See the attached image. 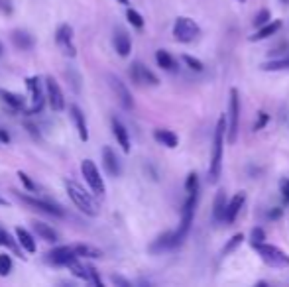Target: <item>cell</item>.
Returning <instances> with one entry per match:
<instances>
[{
    "label": "cell",
    "mask_w": 289,
    "mask_h": 287,
    "mask_svg": "<svg viewBox=\"0 0 289 287\" xmlns=\"http://www.w3.org/2000/svg\"><path fill=\"white\" fill-rule=\"evenodd\" d=\"M106 83H108V87H110L114 98L118 100V104H120L124 110H132V108H134V96H132L130 89L126 87V83H124L118 75H114V73H108V75H106Z\"/></svg>",
    "instance_id": "5"
},
{
    "label": "cell",
    "mask_w": 289,
    "mask_h": 287,
    "mask_svg": "<svg viewBox=\"0 0 289 287\" xmlns=\"http://www.w3.org/2000/svg\"><path fill=\"white\" fill-rule=\"evenodd\" d=\"M45 96H47V102H49V106H51L53 112H61L65 108L63 91H61L59 83L51 75L45 77Z\"/></svg>",
    "instance_id": "14"
},
{
    "label": "cell",
    "mask_w": 289,
    "mask_h": 287,
    "mask_svg": "<svg viewBox=\"0 0 289 287\" xmlns=\"http://www.w3.org/2000/svg\"><path fill=\"white\" fill-rule=\"evenodd\" d=\"M185 191L187 193H197L199 191V177H197V173L191 171L189 175H187V179H185Z\"/></svg>",
    "instance_id": "38"
},
{
    "label": "cell",
    "mask_w": 289,
    "mask_h": 287,
    "mask_svg": "<svg viewBox=\"0 0 289 287\" xmlns=\"http://www.w3.org/2000/svg\"><path fill=\"white\" fill-rule=\"evenodd\" d=\"M282 69H289V59H274L262 63V71H282Z\"/></svg>",
    "instance_id": "33"
},
{
    "label": "cell",
    "mask_w": 289,
    "mask_h": 287,
    "mask_svg": "<svg viewBox=\"0 0 289 287\" xmlns=\"http://www.w3.org/2000/svg\"><path fill=\"white\" fill-rule=\"evenodd\" d=\"M201 35V26L187 16H179L173 24V37L179 43H191Z\"/></svg>",
    "instance_id": "4"
},
{
    "label": "cell",
    "mask_w": 289,
    "mask_h": 287,
    "mask_svg": "<svg viewBox=\"0 0 289 287\" xmlns=\"http://www.w3.org/2000/svg\"><path fill=\"white\" fill-rule=\"evenodd\" d=\"M282 217V209H276V211H270L268 213V219H272V221H276V219H280Z\"/></svg>",
    "instance_id": "45"
},
{
    "label": "cell",
    "mask_w": 289,
    "mask_h": 287,
    "mask_svg": "<svg viewBox=\"0 0 289 287\" xmlns=\"http://www.w3.org/2000/svg\"><path fill=\"white\" fill-rule=\"evenodd\" d=\"M250 242H252V246H258V244H262V242H266V232H264V228H252V232H250Z\"/></svg>",
    "instance_id": "39"
},
{
    "label": "cell",
    "mask_w": 289,
    "mask_h": 287,
    "mask_svg": "<svg viewBox=\"0 0 289 287\" xmlns=\"http://www.w3.org/2000/svg\"><path fill=\"white\" fill-rule=\"evenodd\" d=\"M32 228H33V232H35V234H37L41 240H45V242H51V244H55V242L59 240V234H57V230H55L53 226H49V224L41 223V221H33Z\"/></svg>",
    "instance_id": "24"
},
{
    "label": "cell",
    "mask_w": 289,
    "mask_h": 287,
    "mask_svg": "<svg viewBox=\"0 0 289 287\" xmlns=\"http://www.w3.org/2000/svg\"><path fill=\"white\" fill-rule=\"evenodd\" d=\"M12 274V258L8 254H0V276L6 278Z\"/></svg>",
    "instance_id": "35"
},
{
    "label": "cell",
    "mask_w": 289,
    "mask_h": 287,
    "mask_svg": "<svg viewBox=\"0 0 289 287\" xmlns=\"http://www.w3.org/2000/svg\"><path fill=\"white\" fill-rule=\"evenodd\" d=\"M6 205H8V201L4 197H0V207H6Z\"/></svg>",
    "instance_id": "46"
},
{
    "label": "cell",
    "mask_w": 289,
    "mask_h": 287,
    "mask_svg": "<svg viewBox=\"0 0 289 287\" xmlns=\"http://www.w3.org/2000/svg\"><path fill=\"white\" fill-rule=\"evenodd\" d=\"M81 173H83L89 189L95 193L96 197H102V195H104V181H102V177H100V171H98L95 161L91 160L81 161Z\"/></svg>",
    "instance_id": "10"
},
{
    "label": "cell",
    "mask_w": 289,
    "mask_h": 287,
    "mask_svg": "<svg viewBox=\"0 0 289 287\" xmlns=\"http://www.w3.org/2000/svg\"><path fill=\"white\" fill-rule=\"evenodd\" d=\"M110 126H112V134H114V138H116L118 146L122 148V152H124V154H130L132 144H130V136H128V130H126V126H124V124H122L116 116H112V118H110Z\"/></svg>",
    "instance_id": "21"
},
{
    "label": "cell",
    "mask_w": 289,
    "mask_h": 287,
    "mask_svg": "<svg viewBox=\"0 0 289 287\" xmlns=\"http://www.w3.org/2000/svg\"><path fill=\"white\" fill-rule=\"evenodd\" d=\"M55 43L61 49V53L67 57H75L77 55V47L73 41V28L69 24H61L55 32Z\"/></svg>",
    "instance_id": "15"
},
{
    "label": "cell",
    "mask_w": 289,
    "mask_h": 287,
    "mask_svg": "<svg viewBox=\"0 0 289 287\" xmlns=\"http://www.w3.org/2000/svg\"><path fill=\"white\" fill-rule=\"evenodd\" d=\"M10 39H12L14 47L20 49V51H30L35 47V37L28 30H22V28H18V30L10 33Z\"/></svg>",
    "instance_id": "18"
},
{
    "label": "cell",
    "mask_w": 289,
    "mask_h": 287,
    "mask_svg": "<svg viewBox=\"0 0 289 287\" xmlns=\"http://www.w3.org/2000/svg\"><path fill=\"white\" fill-rule=\"evenodd\" d=\"M268 22H272V14H270L268 8H262L256 16H254V26H256V28H262V26L268 24Z\"/></svg>",
    "instance_id": "36"
},
{
    "label": "cell",
    "mask_w": 289,
    "mask_h": 287,
    "mask_svg": "<svg viewBox=\"0 0 289 287\" xmlns=\"http://www.w3.org/2000/svg\"><path fill=\"white\" fill-rule=\"evenodd\" d=\"M4 53V45H2V41H0V55Z\"/></svg>",
    "instance_id": "48"
},
{
    "label": "cell",
    "mask_w": 289,
    "mask_h": 287,
    "mask_svg": "<svg viewBox=\"0 0 289 287\" xmlns=\"http://www.w3.org/2000/svg\"><path fill=\"white\" fill-rule=\"evenodd\" d=\"M75 246V252L79 258H87V260H100L102 258V250H98L96 246L91 244H73Z\"/></svg>",
    "instance_id": "29"
},
{
    "label": "cell",
    "mask_w": 289,
    "mask_h": 287,
    "mask_svg": "<svg viewBox=\"0 0 289 287\" xmlns=\"http://www.w3.org/2000/svg\"><path fill=\"white\" fill-rule=\"evenodd\" d=\"M282 20H272V22H268V24H264L262 28H258V32L254 35H250V41H262V39H268V37H272V35H276V33L282 30Z\"/></svg>",
    "instance_id": "25"
},
{
    "label": "cell",
    "mask_w": 289,
    "mask_h": 287,
    "mask_svg": "<svg viewBox=\"0 0 289 287\" xmlns=\"http://www.w3.org/2000/svg\"><path fill=\"white\" fill-rule=\"evenodd\" d=\"M126 20L130 22V26H134L136 30H142V28H144V18H142V14H140L138 10H134V8H128V10H126Z\"/></svg>",
    "instance_id": "32"
},
{
    "label": "cell",
    "mask_w": 289,
    "mask_h": 287,
    "mask_svg": "<svg viewBox=\"0 0 289 287\" xmlns=\"http://www.w3.org/2000/svg\"><path fill=\"white\" fill-rule=\"evenodd\" d=\"M16 238H18V242H20V246H22V250H24V252H28V254H33V252L37 250L33 236L30 234V232H28V230H26V228L18 226V228H16Z\"/></svg>",
    "instance_id": "28"
},
{
    "label": "cell",
    "mask_w": 289,
    "mask_h": 287,
    "mask_svg": "<svg viewBox=\"0 0 289 287\" xmlns=\"http://www.w3.org/2000/svg\"><path fill=\"white\" fill-rule=\"evenodd\" d=\"M118 2H120V4H124V6H128L130 4V0H118Z\"/></svg>",
    "instance_id": "47"
},
{
    "label": "cell",
    "mask_w": 289,
    "mask_h": 287,
    "mask_svg": "<svg viewBox=\"0 0 289 287\" xmlns=\"http://www.w3.org/2000/svg\"><path fill=\"white\" fill-rule=\"evenodd\" d=\"M226 136V116L223 114L215 128V140H213V154L209 163V183H219L223 173V150H225Z\"/></svg>",
    "instance_id": "2"
},
{
    "label": "cell",
    "mask_w": 289,
    "mask_h": 287,
    "mask_svg": "<svg viewBox=\"0 0 289 287\" xmlns=\"http://www.w3.org/2000/svg\"><path fill=\"white\" fill-rule=\"evenodd\" d=\"M244 201H246V193H236L230 201H228V207H226V215H225V223L232 224L236 221L240 209L244 207Z\"/></svg>",
    "instance_id": "23"
},
{
    "label": "cell",
    "mask_w": 289,
    "mask_h": 287,
    "mask_svg": "<svg viewBox=\"0 0 289 287\" xmlns=\"http://www.w3.org/2000/svg\"><path fill=\"white\" fill-rule=\"evenodd\" d=\"M67 268H69V272H71L75 278H79V280H83V282H87V284H91V286L102 287V280L98 278V272H96L91 264H83L81 258H77L75 262H71Z\"/></svg>",
    "instance_id": "12"
},
{
    "label": "cell",
    "mask_w": 289,
    "mask_h": 287,
    "mask_svg": "<svg viewBox=\"0 0 289 287\" xmlns=\"http://www.w3.org/2000/svg\"><path fill=\"white\" fill-rule=\"evenodd\" d=\"M65 191L69 195V199H71V203L81 211V213H85V215H89V217H96L98 215V211H100V207H98V203H96V195L93 191H87L79 181H75V179H65Z\"/></svg>",
    "instance_id": "1"
},
{
    "label": "cell",
    "mask_w": 289,
    "mask_h": 287,
    "mask_svg": "<svg viewBox=\"0 0 289 287\" xmlns=\"http://www.w3.org/2000/svg\"><path fill=\"white\" fill-rule=\"evenodd\" d=\"M238 2H242V4H244V2H246V0H238Z\"/></svg>",
    "instance_id": "50"
},
{
    "label": "cell",
    "mask_w": 289,
    "mask_h": 287,
    "mask_svg": "<svg viewBox=\"0 0 289 287\" xmlns=\"http://www.w3.org/2000/svg\"><path fill=\"white\" fill-rule=\"evenodd\" d=\"M0 100L12 110V112H20V110H26V98L18 93H12V91H6V89H0Z\"/></svg>",
    "instance_id": "22"
},
{
    "label": "cell",
    "mask_w": 289,
    "mask_h": 287,
    "mask_svg": "<svg viewBox=\"0 0 289 287\" xmlns=\"http://www.w3.org/2000/svg\"><path fill=\"white\" fill-rule=\"evenodd\" d=\"M0 12H2L4 16H12V12H14L12 0H0Z\"/></svg>",
    "instance_id": "41"
},
{
    "label": "cell",
    "mask_w": 289,
    "mask_h": 287,
    "mask_svg": "<svg viewBox=\"0 0 289 287\" xmlns=\"http://www.w3.org/2000/svg\"><path fill=\"white\" fill-rule=\"evenodd\" d=\"M197 201H199V191L197 193H189L185 205H183V211H181V223L175 230V242L177 246L183 244V240L187 238L189 230H191L193 219H195V209H197Z\"/></svg>",
    "instance_id": "3"
},
{
    "label": "cell",
    "mask_w": 289,
    "mask_h": 287,
    "mask_svg": "<svg viewBox=\"0 0 289 287\" xmlns=\"http://www.w3.org/2000/svg\"><path fill=\"white\" fill-rule=\"evenodd\" d=\"M71 120L75 124V130H77L81 142H87L89 140V126H87V116L81 110V106H77V104L71 106Z\"/></svg>",
    "instance_id": "19"
},
{
    "label": "cell",
    "mask_w": 289,
    "mask_h": 287,
    "mask_svg": "<svg viewBox=\"0 0 289 287\" xmlns=\"http://www.w3.org/2000/svg\"><path fill=\"white\" fill-rule=\"evenodd\" d=\"M154 138H156V142H160L161 146H165V148H169V150L177 148V144H179L177 134L171 132V130H163V128L154 130Z\"/></svg>",
    "instance_id": "27"
},
{
    "label": "cell",
    "mask_w": 289,
    "mask_h": 287,
    "mask_svg": "<svg viewBox=\"0 0 289 287\" xmlns=\"http://www.w3.org/2000/svg\"><path fill=\"white\" fill-rule=\"evenodd\" d=\"M183 63L187 65L191 71H197V73H201L203 69H205V65H203V61L201 59H197V57H193V55H183Z\"/></svg>",
    "instance_id": "37"
},
{
    "label": "cell",
    "mask_w": 289,
    "mask_h": 287,
    "mask_svg": "<svg viewBox=\"0 0 289 287\" xmlns=\"http://www.w3.org/2000/svg\"><path fill=\"white\" fill-rule=\"evenodd\" d=\"M112 284L114 286H120V287H130V282L126 280V278H122V276H118V274H112Z\"/></svg>",
    "instance_id": "42"
},
{
    "label": "cell",
    "mask_w": 289,
    "mask_h": 287,
    "mask_svg": "<svg viewBox=\"0 0 289 287\" xmlns=\"http://www.w3.org/2000/svg\"><path fill=\"white\" fill-rule=\"evenodd\" d=\"M18 177H20V181H22L24 189H26L28 193H35V191H37V185L33 183V179L30 177V175H28V173H26V171H22V169H20V171H18Z\"/></svg>",
    "instance_id": "34"
},
{
    "label": "cell",
    "mask_w": 289,
    "mask_h": 287,
    "mask_svg": "<svg viewBox=\"0 0 289 287\" xmlns=\"http://www.w3.org/2000/svg\"><path fill=\"white\" fill-rule=\"evenodd\" d=\"M79 256L75 252V246H55L53 250H49L47 254H45V262L47 264H51V266H57V268H61V266H69L71 262H75Z\"/></svg>",
    "instance_id": "13"
},
{
    "label": "cell",
    "mask_w": 289,
    "mask_h": 287,
    "mask_svg": "<svg viewBox=\"0 0 289 287\" xmlns=\"http://www.w3.org/2000/svg\"><path fill=\"white\" fill-rule=\"evenodd\" d=\"M102 165H104V169H106V173L110 177H120V173H122V161H120L118 154L110 146L102 148Z\"/></svg>",
    "instance_id": "16"
},
{
    "label": "cell",
    "mask_w": 289,
    "mask_h": 287,
    "mask_svg": "<svg viewBox=\"0 0 289 287\" xmlns=\"http://www.w3.org/2000/svg\"><path fill=\"white\" fill-rule=\"evenodd\" d=\"M268 122H270V114H268V112H264V110H262V112H258V120L254 122V132H260V130L266 126Z\"/></svg>",
    "instance_id": "40"
},
{
    "label": "cell",
    "mask_w": 289,
    "mask_h": 287,
    "mask_svg": "<svg viewBox=\"0 0 289 287\" xmlns=\"http://www.w3.org/2000/svg\"><path fill=\"white\" fill-rule=\"evenodd\" d=\"M238 124H240V96L236 89H230V108H228V130L226 140L228 144H234L238 138Z\"/></svg>",
    "instance_id": "9"
},
{
    "label": "cell",
    "mask_w": 289,
    "mask_h": 287,
    "mask_svg": "<svg viewBox=\"0 0 289 287\" xmlns=\"http://www.w3.org/2000/svg\"><path fill=\"white\" fill-rule=\"evenodd\" d=\"M16 197H18L22 203H26L28 207H32V209L39 211V213H45V215H49V217H63L65 215L63 207H59L57 203H53V201H49V199H37V197L26 195V193H16Z\"/></svg>",
    "instance_id": "7"
},
{
    "label": "cell",
    "mask_w": 289,
    "mask_h": 287,
    "mask_svg": "<svg viewBox=\"0 0 289 287\" xmlns=\"http://www.w3.org/2000/svg\"><path fill=\"white\" fill-rule=\"evenodd\" d=\"M26 89L30 91V106L26 108V114H39L41 110H43V102H45V98H43V85L45 83H41V79L39 77H26Z\"/></svg>",
    "instance_id": "8"
},
{
    "label": "cell",
    "mask_w": 289,
    "mask_h": 287,
    "mask_svg": "<svg viewBox=\"0 0 289 287\" xmlns=\"http://www.w3.org/2000/svg\"><path fill=\"white\" fill-rule=\"evenodd\" d=\"M242 240H244V234H240V232H238V234H234V236H232V238H230V240H228V242L225 244V248L221 250V254H223V256L232 254V252H234V250H236V248L242 244Z\"/></svg>",
    "instance_id": "31"
},
{
    "label": "cell",
    "mask_w": 289,
    "mask_h": 287,
    "mask_svg": "<svg viewBox=\"0 0 289 287\" xmlns=\"http://www.w3.org/2000/svg\"><path fill=\"white\" fill-rule=\"evenodd\" d=\"M282 2H284V4H289V0H282Z\"/></svg>",
    "instance_id": "49"
},
{
    "label": "cell",
    "mask_w": 289,
    "mask_h": 287,
    "mask_svg": "<svg viewBox=\"0 0 289 287\" xmlns=\"http://www.w3.org/2000/svg\"><path fill=\"white\" fill-rule=\"evenodd\" d=\"M130 79L136 83V85H146V87H158L160 85V79L158 75L142 61H134L130 65Z\"/></svg>",
    "instance_id": "11"
},
{
    "label": "cell",
    "mask_w": 289,
    "mask_h": 287,
    "mask_svg": "<svg viewBox=\"0 0 289 287\" xmlns=\"http://www.w3.org/2000/svg\"><path fill=\"white\" fill-rule=\"evenodd\" d=\"M112 45H114V51L120 55V57H128L130 51H132V39L130 35L122 28H116L114 35H112Z\"/></svg>",
    "instance_id": "20"
},
{
    "label": "cell",
    "mask_w": 289,
    "mask_h": 287,
    "mask_svg": "<svg viewBox=\"0 0 289 287\" xmlns=\"http://www.w3.org/2000/svg\"><path fill=\"white\" fill-rule=\"evenodd\" d=\"M226 207H228L226 193L219 191L215 195V203H213V219H215V223H223V221H225Z\"/></svg>",
    "instance_id": "26"
},
{
    "label": "cell",
    "mask_w": 289,
    "mask_h": 287,
    "mask_svg": "<svg viewBox=\"0 0 289 287\" xmlns=\"http://www.w3.org/2000/svg\"><path fill=\"white\" fill-rule=\"evenodd\" d=\"M156 63L160 65L163 71H175L177 69V63H175L173 55L169 51H165V49H158L156 51Z\"/></svg>",
    "instance_id": "30"
},
{
    "label": "cell",
    "mask_w": 289,
    "mask_h": 287,
    "mask_svg": "<svg viewBox=\"0 0 289 287\" xmlns=\"http://www.w3.org/2000/svg\"><path fill=\"white\" fill-rule=\"evenodd\" d=\"M280 187H282V197H284V201H288L289 203V179H284V181L280 183Z\"/></svg>",
    "instance_id": "43"
},
{
    "label": "cell",
    "mask_w": 289,
    "mask_h": 287,
    "mask_svg": "<svg viewBox=\"0 0 289 287\" xmlns=\"http://www.w3.org/2000/svg\"><path fill=\"white\" fill-rule=\"evenodd\" d=\"M177 248V242H175V230H167L160 234L152 244H150V252L152 254H160V252H167V250H173Z\"/></svg>",
    "instance_id": "17"
},
{
    "label": "cell",
    "mask_w": 289,
    "mask_h": 287,
    "mask_svg": "<svg viewBox=\"0 0 289 287\" xmlns=\"http://www.w3.org/2000/svg\"><path fill=\"white\" fill-rule=\"evenodd\" d=\"M0 144H10V134L4 128H0Z\"/></svg>",
    "instance_id": "44"
},
{
    "label": "cell",
    "mask_w": 289,
    "mask_h": 287,
    "mask_svg": "<svg viewBox=\"0 0 289 287\" xmlns=\"http://www.w3.org/2000/svg\"><path fill=\"white\" fill-rule=\"evenodd\" d=\"M254 248H256L260 258H262L268 266H272V268H289V256L286 254L284 250H280L278 246L262 242V244H258Z\"/></svg>",
    "instance_id": "6"
}]
</instances>
